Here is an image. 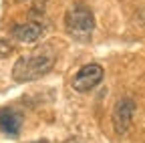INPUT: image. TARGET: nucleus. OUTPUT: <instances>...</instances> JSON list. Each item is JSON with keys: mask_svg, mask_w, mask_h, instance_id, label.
Masks as SVG:
<instances>
[{"mask_svg": "<svg viewBox=\"0 0 145 143\" xmlns=\"http://www.w3.org/2000/svg\"><path fill=\"white\" fill-rule=\"evenodd\" d=\"M52 67H54L52 50L39 48V50L30 52V55H24L16 61V65L12 69V79L16 83H28V81L44 77Z\"/></svg>", "mask_w": 145, "mask_h": 143, "instance_id": "nucleus-1", "label": "nucleus"}, {"mask_svg": "<svg viewBox=\"0 0 145 143\" xmlns=\"http://www.w3.org/2000/svg\"><path fill=\"white\" fill-rule=\"evenodd\" d=\"M65 26L72 37H87V34L93 32L95 28V16L91 12L89 6H85L83 2H75L65 16Z\"/></svg>", "mask_w": 145, "mask_h": 143, "instance_id": "nucleus-2", "label": "nucleus"}, {"mask_svg": "<svg viewBox=\"0 0 145 143\" xmlns=\"http://www.w3.org/2000/svg\"><path fill=\"white\" fill-rule=\"evenodd\" d=\"M103 77H105V73H103V69L99 65H95V63L85 65L75 75V79H72V89L79 91V93H87L91 89H95L103 81Z\"/></svg>", "mask_w": 145, "mask_h": 143, "instance_id": "nucleus-3", "label": "nucleus"}, {"mask_svg": "<svg viewBox=\"0 0 145 143\" xmlns=\"http://www.w3.org/2000/svg\"><path fill=\"white\" fill-rule=\"evenodd\" d=\"M135 115V103L131 99H121L113 109V127L119 135H125L131 127V121Z\"/></svg>", "mask_w": 145, "mask_h": 143, "instance_id": "nucleus-4", "label": "nucleus"}, {"mask_svg": "<svg viewBox=\"0 0 145 143\" xmlns=\"http://www.w3.org/2000/svg\"><path fill=\"white\" fill-rule=\"evenodd\" d=\"M22 127V115L14 109H2L0 111V131L8 137H16Z\"/></svg>", "mask_w": 145, "mask_h": 143, "instance_id": "nucleus-5", "label": "nucleus"}, {"mask_svg": "<svg viewBox=\"0 0 145 143\" xmlns=\"http://www.w3.org/2000/svg\"><path fill=\"white\" fill-rule=\"evenodd\" d=\"M42 24L39 22H24V24H16L12 28V37L20 42H34L42 37Z\"/></svg>", "mask_w": 145, "mask_h": 143, "instance_id": "nucleus-6", "label": "nucleus"}, {"mask_svg": "<svg viewBox=\"0 0 145 143\" xmlns=\"http://www.w3.org/2000/svg\"><path fill=\"white\" fill-rule=\"evenodd\" d=\"M10 52H12V46L8 42H4V40H0V59L6 57V55H10Z\"/></svg>", "mask_w": 145, "mask_h": 143, "instance_id": "nucleus-7", "label": "nucleus"}]
</instances>
